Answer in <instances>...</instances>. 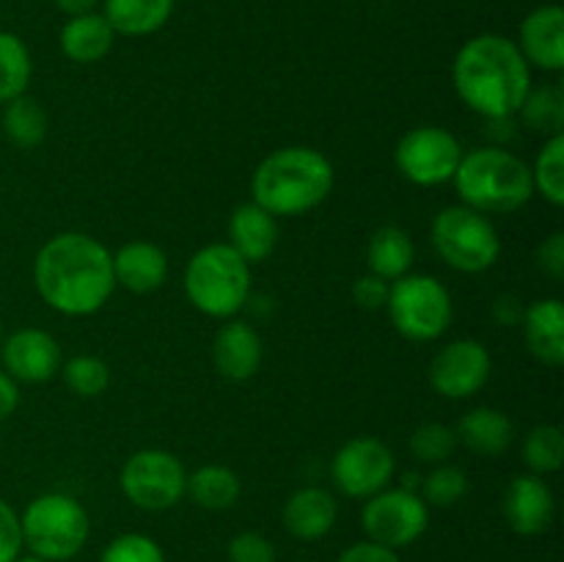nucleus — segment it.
Instances as JSON below:
<instances>
[{
	"instance_id": "obj_26",
	"label": "nucleus",
	"mask_w": 564,
	"mask_h": 562,
	"mask_svg": "<svg viewBox=\"0 0 564 562\" xmlns=\"http://www.w3.org/2000/svg\"><path fill=\"white\" fill-rule=\"evenodd\" d=\"M102 17L121 36L158 33L174 14V0H102Z\"/></svg>"
},
{
	"instance_id": "obj_9",
	"label": "nucleus",
	"mask_w": 564,
	"mask_h": 562,
	"mask_svg": "<svg viewBox=\"0 0 564 562\" xmlns=\"http://www.w3.org/2000/svg\"><path fill=\"white\" fill-rule=\"evenodd\" d=\"M119 488L132 507L147 512H163L185 499L187 472L185 463L169 450L132 452L119 474Z\"/></svg>"
},
{
	"instance_id": "obj_23",
	"label": "nucleus",
	"mask_w": 564,
	"mask_h": 562,
	"mask_svg": "<svg viewBox=\"0 0 564 562\" xmlns=\"http://www.w3.org/2000/svg\"><path fill=\"white\" fill-rule=\"evenodd\" d=\"M413 259H416V246L411 235L402 226H380L367 242V268L369 273L383 281H397L411 273Z\"/></svg>"
},
{
	"instance_id": "obj_45",
	"label": "nucleus",
	"mask_w": 564,
	"mask_h": 562,
	"mask_svg": "<svg viewBox=\"0 0 564 562\" xmlns=\"http://www.w3.org/2000/svg\"><path fill=\"white\" fill-rule=\"evenodd\" d=\"M0 345H3V323H0Z\"/></svg>"
},
{
	"instance_id": "obj_4",
	"label": "nucleus",
	"mask_w": 564,
	"mask_h": 562,
	"mask_svg": "<svg viewBox=\"0 0 564 562\" xmlns=\"http://www.w3.org/2000/svg\"><path fill=\"white\" fill-rule=\"evenodd\" d=\"M452 182H455L460 204L482 215H510L527 207L529 198L534 196L529 163L501 147H479L463 152Z\"/></svg>"
},
{
	"instance_id": "obj_22",
	"label": "nucleus",
	"mask_w": 564,
	"mask_h": 562,
	"mask_svg": "<svg viewBox=\"0 0 564 562\" xmlns=\"http://www.w3.org/2000/svg\"><path fill=\"white\" fill-rule=\"evenodd\" d=\"M457 444L482 457H499L516 441V424L505 411L490 406H477L460 417L455 428Z\"/></svg>"
},
{
	"instance_id": "obj_19",
	"label": "nucleus",
	"mask_w": 564,
	"mask_h": 562,
	"mask_svg": "<svg viewBox=\"0 0 564 562\" xmlns=\"http://www.w3.org/2000/svg\"><path fill=\"white\" fill-rule=\"evenodd\" d=\"M527 347L540 364L556 369L564 364V306L560 298H540L523 309Z\"/></svg>"
},
{
	"instance_id": "obj_36",
	"label": "nucleus",
	"mask_w": 564,
	"mask_h": 562,
	"mask_svg": "<svg viewBox=\"0 0 564 562\" xmlns=\"http://www.w3.org/2000/svg\"><path fill=\"white\" fill-rule=\"evenodd\" d=\"M226 560L229 562H279V551H275L273 540L262 532H246L235 534L226 545Z\"/></svg>"
},
{
	"instance_id": "obj_29",
	"label": "nucleus",
	"mask_w": 564,
	"mask_h": 562,
	"mask_svg": "<svg viewBox=\"0 0 564 562\" xmlns=\"http://www.w3.org/2000/svg\"><path fill=\"white\" fill-rule=\"evenodd\" d=\"M33 64L25 42L17 33L0 31V105L22 97L31 83Z\"/></svg>"
},
{
	"instance_id": "obj_21",
	"label": "nucleus",
	"mask_w": 564,
	"mask_h": 562,
	"mask_svg": "<svg viewBox=\"0 0 564 562\" xmlns=\"http://www.w3.org/2000/svg\"><path fill=\"white\" fill-rule=\"evenodd\" d=\"M229 246L248 264L264 262L279 246V218H273L257 202L240 204L229 218Z\"/></svg>"
},
{
	"instance_id": "obj_17",
	"label": "nucleus",
	"mask_w": 564,
	"mask_h": 562,
	"mask_svg": "<svg viewBox=\"0 0 564 562\" xmlns=\"http://www.w3.org/2000/svg\"><path fill=\"white\" fill-rule=\"evenodd\" d=\"M336 518H339V501L328 488H319V485L297 488L295 494H290V499L284 501V510H281L284 529L303 543H314V540H323L325 534H330V529L336 527Z\"/></svg>"
},
{
	"instance_id": "obj_44",
	"label": "nucleus",
	"mask_w": 564,
	"mask_h": 562,
	"mask_svg": "<svg viewBox=\"0 0 564 562\" xmlns=\"http://www.w3.org/2000/svg\"><path fill=\"white\" fill-rule=\"evenodd\" d=\"M14 562H47V560H42V556H33V554H25V556H17Z\"/></svg>"
},
{
	"instance_id": "obj_25",
	"label": "nucleus",
	"mask_w": 564,
	"mask_h": 562,
	"mask_svg": "<svg viewBox=\"0 0 564 562\" xmlns=\"http://www.w3.org/2000/svg\"><path fill=\"white\" fill-rule=\"evenodd\" d=\"M240 494L242 479L229 466L207 463V466H198L196 472L187 474L185 496H191L193 505L202 507V510H229V507H235L240 501Z\"/></svg>"
},
{
	"instance_id": "obj_39",
	"label": "nucleus",
	"mask_w": 564,
	"mask_h": 562,
	"mask_svg": "<svg viewBox=\"0 0 564 562\" xmlns=\"http://www.w3.org/2000/svg\"><path fill=\"white\" fill-rule=\"evenodd\" d=\"M352 301L358 303L367 312H378V309H386V301H389V281L378 279V275L367 273L352 284Z\"/></svg>"
},
{
	"instance_id": "obj_15",
	"label": "nucleus",
	"mask_w": 564,
	"mask_h": 562,
	"mask_svg": "<svg viewBox=\"0 0 564 562\" xmlns=\"http://www.w3.org/2000/svg\"><path fill=\"white\" fill-rule=\"evenodd\" d=\"M556 516V499L551 485L540 474H516L505 490V521L521 538H538L549 532Z\"/></svg>"
},
{
	"instance_id": "obj_3",
	"label": "nucleus",
	"mask_w": 564,
	"mask_h": 562,
	"mask_svg": "<svg viewBox=\"0 0 564 562\" xmlns=\"http://www.w3.org/2000/svg\"><path fill=\"white\" fill-rule=\"evenodd\" d=\"M336 182L334 163L319 149L284 147L270 152L251 176V202L273 218H297L317 209Z\"/></svg>"
},
{
	"instance_id": "obj_10",
	"label": "nucleus",
	"mask_w": 564,
	"mask_h": 562,
	"mask_svg": "<svg viewBox=\"0 0 564 562\" xmlns=\"http://www.w3.org/2000/svg\"><path fill=\"white\" fill-rule=\"evenodd\" d=\"M430 527V507L413 488H383L364 499L361 529L367 540L386 549L413 545Z\"/></svg>"
},
{
	"instance_id": "obj_16",
	"label": "nucleus",
	"mask_w": 564,
	"mask_h": 562,
	"mask_svg": "<svg viewBox=\"0 0 564 562\" xmlns=\"http://www.w3.org/2000/svg\"><path fill=\"white\" fill-rule=\"evenodd\" d=\"M262 336L246 320H226L213 339V364L226 380H251L262 367Z\"/></svg>"
},
{
	"instance_id": "obj_14",
	"label": "nucleus",
	"mask_w": 564,
	"mask_h": 562,
	"mask_svg": "<svg viewBox=\"0 0 564 562\" xmlns=\"http://www.w3.org/2000/svg\"><path fill=\"white\" fill-rule=\"evenodd\" d=\"M0 358L17 383H44L55 378L64 364L58 339L42 328H17L14 334L3 336Z\"/></svg>"
},
{
	"instance_id": "obj_1",
	"label": "nucleus",
	"mask_w": 564,
	"mask_h": 562,
	"mask_svg": "<svg viewBox=\"0 0 564 562\" xmlns=\"http://www.w3.org/2000/svg\"><path fill=\"white\" fill-rule=\"evenodd\" d=\"M33 284L53 312L66 317L97 314L116 290L113 253L86 231H61L39 248Z\"/></svg>"
},
{
	"instance_id": "obj_18",
	"label": "nucleus",
	"mask_w": 564,
	"mask_h": 562,
	"mask_svg": "<svg viewBox=\"0 0 564 562\" xmlns=\"http://www.w3.org/2000/svg\"><path fill=\"white\" fill-rule=\"evenodd\" d=\"M529 66L543 72L564 69V11L562 6H540L521 22V42H516Z\"/></svg>"
},
{
	"instance_id": "obj_38",
	"label": "nucleus",
	"mask_w": 564,
	"mask_h": 562,
	"mask_svg": "<svg viewBox=\"0 0 564 562\" xmlns=\"http://www.w3.org/2000/svg\"><path fill=\"white\" fill-rule=\"evenodd\" d=\"M534 262H538V270L543 275H549L551 281L564 279V235L562 231H554V235L545 237L538 246V253H534Z\"/></svg>"
},
{
	"instance_id": "obj_34",
	"label": "nucleus",
	"mask_w": 564,
	"mask_h": 562,
	"mask_svg": "<svg viewBox=\"0 0 564 562\" xmlns=\"http://www.w3.org/2000/svg\"><path fill=\"white\" fill-rule=\"evenodd\" d=\"M61 375L72 395L77 397H99L110 386V369L99 356H72L69 361L61 364Z\"/></svg>"
},
{
	"instance_id": "obj_24",
	"label": "nucleus",
	"mask_w": 564,
	"mask_h": 562,
	"mask_svg": "<svg viewBox=\"0 0 564 562\" xmlns=\"http://www.w3.org/2000/svg\"><path fill=\"white\" fill-rule=\"evenodd\" d=\"M113 28L99 11L69 17V22L61 28V50L75 64H97V61H102L113 47Z\"/></svg>"
},
{
	"instance_id": "obj_30",
	"label": "nucleus",
	"mask_w": 564,
	"mask_h": 562,
	"mask_svg": "<svg viewBox=\"0 0 564 562\" xmlns=\"http://www.w3.org/2000/svg\"><path fill=\"white\" fill-rule=\"evenodd\" d=\"M468 490H471V479H468V474L449 461L430 468V472L422 477V485H419V496L424 499V505L441 507V510L460 505V501L468 496Z\"/></svg>"
},
{
	"instance_id": "obj_42",
	"label": "nucleus",
	"mask_w": 564,
	"mask_h": 562,
	"mask_svg": "<svg viewBox=\"0 0 564 562\" xmlns=\"http://www.w3.org/2000/svg\"><path fill=\"white\" fill-rule=\"evenodd\" d=\"M494 317L499 320L501 325H507V328H510V325L521 323L523 306L512 295H501V298H496V303H494Z\"/></svg>"
},
{
	"instance_id": "obj_37",
	"label": "nucleus",
	"mask_w": 564,
	"mask_h": 562,
	"mask_svg": "<svg viewBox=\"0 0 564 562\" xmlns=\"http://www.w3.org/2000/svg\"><path fill=\"white\" fill-rule=\"evenodd\" d=\"M22 554L20 512L0 496V562H14Z\"/></svg>"
},
{
	"instance_id": "obj_28",
	"label": "nucleus",
	"mask_w": 564,
	"mask_h": 562,
	"mask_svg": "<svg viewBox=\"0 0 564 562\" xmlns=\"http://www.w3.org/2000/svg\"><path fill=\"white\" fill-rule=\"evenodd\" d=\"M518 119L527 130L538 132L543 138L562 136L564 130V91L560 86L529 88L527 99L518 108Z\"/></svg>"
},
{
	"instance_id": "obj_41",
	"label": "nucleus",
	"mask_w": 564,
	"mask_h": 562,
	"mask_svg": "<svg viewBox=\"0 0 564 562\" xmlns=\"http://www.w3.org/2000/svg\"><path fill=\"white\" fill-rule=\"evenodd\" d=\"M17 408H20V386L6 369H0V422L14 417Z\"/></svg>"
},
{
	"instance_id": "obj_32",
	"label": "nucleus",
	"mask_w": 564,
	"mask_h": 562,
	"mask_svg": "<svg viewBox=\"0 0 564 562\" xmlns=\"http://www.w3.org/2000/svg\"><path fill=\"white\" fill-rule=\"evenodd\" d=\"M523 463L529 472L540 474H554L560 472L564 463V435L556 424H538L527 433L523 439Z\"/></svg>"
},
{
	"instance_id": "obj_20",
	"label": "nucleus",
	"mask_w": 564,
	"mask_h": 562,
	"mask_svg": "<svg viewBox=\"0 0 564 562\" xmlns=\"http://www.w3.org/2000/svg\"><path fill=\"white\" fill-rule=\"evenodd\" d=\"M113 275L116 287H124V290L135 292V295H147V292L163 287L165 275H169V257H165V251L158 242H124L113 253Z\"/></svg>"
},
{
	"instance_id": "obj_27",
	"label": "nucleus",
	"mask_w": 564,
	"mask_h": 562,
	"mask_svg": "<svg viewBox=\"0 0 564 562\" xmlns=\"http://www.w3.org/2000/svg\"><path fill=\"white\" fill-rule=\"evenodd\" d=\"M0 125H3V136L17 149H36L47 138L50 119L39 99L22 94V97L3 105V119H0Z\"/></svg>"
},
{
	"instance_id": "obj_2",
	"label": "nucleus",
	"mask_w": 564,
	"mask_h": 562,
	"mask_svg": "<svg viewBox=\"0 0 564 562\" xmlns=\"http://www.w3.org/2000/svg\"><path fill=\"white\" fill-rule=\"evenodd\" d=\"M455 91L474 114L507 121L518 114L532 88V66L512 39L479 33L468 39L452 64Z\"/></svg>"
},
{
	"instance_id": "obj_13",
	"label": "nucleus",
	"mask_w": 564,
	"mask_h": 562,
	"mask_svg": "<svg viewBox=\"0 0 564 562\" xmlns=\"http://www.w3.org/2000/svg\"><path fill=\"white\" fill-rule=\"evenodd\" d=\"M494 369L488 347L477 339H455L430 361V386L446 400H468L485 389Z\"/></svg>"
},
{
	"instance_id": "obj_7",
	"label": "nucleus",
	"mask_w": 564,
	"mask_h": 562,
	"mask_svg": "<svg viewBox=\"0 0 564 562\" xmlns=\"http://www.w3.org/2000/svg\"><path fill=\"white\" fill-rule=\"evenodd\" d=\"M430 237L438 257L460 273H485L499 262L501 237L494 220L466 204L441 209Z\"/></svg>"
},
{
	"instance_id": "obj_12",
	"label": "nucleus",
	"mask_w": 564,
	"mask_h": 562,
	"mask_svg": "<svg viewBox=\"0 0 564 562\" xmlns=\"http://www.w3.org/2000/svg\"><path fill=\"white\" fill-rule=\"evenodd\" d=\"M397 472V457L386 441L358 435L345 441L330 461V479L347 499H369L389 488Z\"/></svg>"
},
{
	"instance_id": "obj_6",
	"label": "nucleus",
	"mask_w": 564,
	"mask_h": 562,
	"mask_svg": "<svg viewBox=\"0 0 564 562\" xmlns=\"http://www.w3.org/2000/svg\"><path fill=\"white\" fill-rule=\"evenodd\" d=\"M20 532L28 554L47 562H69L86 549L91 521L75 496L50 490L28 501L20 512Z\"/></svg>"
},
{
	"instance_id": "obj_40",
	"label": "nucleus",
	"mask_w": 564,
	"mask_h": 562,
	"mask_svg": "<svg viewBox=\"0 0 564 562\" xmlns=\"http://www.w3.org/2000/svg\"><path fill=\"white\" fill-rule=\"evenodd\" d=\"M336 562H402L400 554L394 549H386V545L372 543V540H358V543L347 545Z\"/></svg>"
},
{
	"instance_id": "obj_35",
	"label": "nucleus",
	"mask_w": 564,
	"mask_h": 562,
	"mask_svg": "<svg viewBox=\"0 0 564 562\" xmlns=\"http://www.w3.org/2000/svg\"><path fill=\"white\" fill-rule=\"evenodd\" d=\"M99 562H165L163 545L143 532H124L116 534L105 545Z\"/></svg>"
},
{
	"instance_id": "obj_11",
	"label": "nucleus",
	"mask_w": 564,
	"mask_h": 562,
	"mask_svg": "<svg viewBox=\"0 0 564 562\" xmlns=\"http://www.w3.org/2000/svg\"><path fill=\"white\" fill-rule=\"evenodd\" d=\"M463 147L446 127L422 125L408 130L397 141L394 163L397 171L405 176L411 185L435 187L452 182L457 165H460Z\"/></svg>"
},
{
	"instance_id": "obj_43",
	"label": "nucleus",
	"mask_w": 564,
	"mask_h": 562,
	"mask_svg": "<svg viewBox=\"0 0 564 562\" xmlns=\"http://www.w3.org/2000/svg\"><path fill=\"white\" fill-rule=\"evenodd\" d=\"M99 3H102V0H55V6H58V9L69 17L91 14Z\"/></svg>"
},
{
	"instance_id": "obj_31",
	"label": "nucleus",
	"mask_w": 564,
	"mask_h": 562,
	"mask_svg": "<svg viewBox=\"0 0 564 562\" xmlns=\"http://www.w3.org/2000/svg\"><path fill=\"white\" fill-rule=\"evenodd\" d=\"M532 169V182L534 193L545 198L554 207L564 204V136L545 138L543 149L534 158Z\"/></svg>"
},
{
	"instance_id": "obj_33",
	"label": "nucleus",
	"mask_w": 564,
	"mask_h": 562,
	"mask_svg": "<svg viewBox=\"0 0 564 562\" xmlns=\"http://www.w3.org/2000/svg\"><path fill=\"white\" fill-rule=\"evenodd\" d=\"M457 446L460 444H457L455 428L444 422H422L408 441V450L413 452V457L419 463H430V466L449 461Z\"/></svg>"
},
{
	"instance_id": "obj_5",
	"label": "nucleus",
	"mask_w": 564,
	"mask_h": 562,
	"mask_svg": "<svg viewBox=\"0 0 564 562\" xmlns=\"http://www.w3.org/2000/svg\"><path fill=\"white\" fill-rule=\"evenodd\" d=\"M182 284L193 309L207 317L231 320L251 295V264L229 242H209L191 257Z\"/></svg>"
},
{
	"instance_id": "obj_8",
	"label": "nucleus",
	"mask_w": 564,
	"mask_h": 562,
	"mask_svg": "<svg viewBox=\"0 0 564 562\" xmlns=\"http://www.w3.org/2000/svg\"><path fill=\"white\" fill-rule=\"evenodd\" d=\"M386 312L405 339L433 342L449 331L455 303L441 279L427 273H405L389 284Z\"/></svg>"
}]
</instances>
